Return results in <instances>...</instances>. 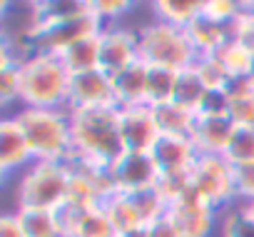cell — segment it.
<instances>
[{"mask_svg": "<svg viewBox=\"0 0 254 237\" xmlns=\"http://www.w3.org/2000/svg\"><path fill=\"white\" fill-rule=\"evenodd\" d=\"M33 13V25L25 33V48L33 53L60 55L65 48L100 35L102 23L90 10V3H40Z\"/></svg>", "mask_w": 254, "mask_h": 237, "instance_id": "6da1fadb", "label": "cell"}, {"mask_svg": "<svg viewBox=\"0 0 254 237\" xmlns=\"http://www.w3.org/2000/svg\"><path fill=\"white\" fill-rule=\"evenodd\" d=\"M70 123H72L70 160H80L95 167H112L125 155L117 107L70 110Z\"/></svg>", "mask_w": 254, "mask_h": 237, "instance_id": "7a4b0ae2", "label": "cell"}, {"mask_svg": "<svg viewBox=\"0 0 254 237\" xmlns=\"http://www.w3.org/2000/svg\"><path fill=\"white\" fill-rule=\"evenodd\" d=\"M15 123L20 125L35 162H67L72 155L70 110L20 107Z\"/></svg>", "mask_w": 254, "mask_h": 237, "instance_id": "3957f363", "label": "cell"}, {"mask_svg": "<svg viewBox=\"0 0 254 237\" xmlns=\"http://www.w3.org/2000/svg\"><path fill=\"white\" fill-rule=\"evenodd\" d=\"M23 75V107H50L67 110L70 92V70L53 53H33L20 60Z\"/></svg>", "mask_w": 254, "mask_h": 237, "instance_id": "277c9868", "label": "cell"}, {"mask_svg": "<svg viewBox=\"0 0 254 237\" xmlns=\"http://www.w3.org/2000/svg\"><path fill=\"white\" fill-rule=\"evenodd\" d=\"M67 162H33L18 182V210H60L70 195Z\"/></svg>", "mask_w": 254, "mask_h": 237, "instance_id": "5b68a950", "label": "cell"}, {"mask_svg": "<svg viewBox=\"0 0 254 237\" xmlns=\"http://www.w3.org/2000/svg\"><path fill=\"white\" fill-rule=\"evenodd\" d=\"M140 60L145 65L170 68V70H187L197 60V50L187 35L185 28L167 25L162 20H155L145 25L140 33Z\"/></svg>", "mask_w": 254, "mask_h": 237, "instance_id": "8992f818", "label": "cell"}, {"mask_svg": "<svg viewBox=\"0 0 254 237\" xmlns=\"http://www.w3.org/2000/svg\"><path fill=\"white\" fill-rule=\"evenodd\" d=\"M190 185L214 210L237 200L234 167L224 160V155H199L190 172Z\"/></svg>", "mask_w": 254, "mask_h": 237, "instance_id": "52a82bcc", "label": "cell"}, {"mask_svg": "<svg viewBox=\"0 0 254 237\" xmlns=\"http://www.w3.org/2000/svg\"><path fill=\"white\" fill-rule=\"evenodd\" d=\"M105 107H117L112 75L97 68L70 78L67 110H105Z\"/></svg>", "mask_w": 254, "mask_h": 237, "instance_id": "ba28073f", "label": "cell"}, {"mask_svg": "<svg viewBox=\"0 0 254 237\" xmlns=\"http://www.w3.org/2000/svg\"><path fill=\"white\" fill-rule=\"evenodd\" d=\"M140 63V38L132 30L105 25L100 33V70L117 75Z\"/></svg>", "mask_w": 254, "mask_h": 237, "instance_id": "9c48e42d", "label": "cell"}, {"mask_svg": "<svg viewBox=\"0 0 254 237\" xmlns=\"http://www.w3.org/2000/svg\"><path fill=\"white\" fill-rule=\"evenodd\" d=\"M110 177L115 192H137L147 187H157L160 172L150 158V153H125L112 167Z\"/></svg>", "mask_w": 254, "mask_h": 237, "instance_id": "30bf717a", "label": "cell"}, {"mask_svg": "<svg viewBox=\"0 0 254 237\" xmlns=\"http://www.w3.org/2000/svg\"><path fill=\"white\" fill-rule=\"evenodd\" d=\"M120 135H122L125 153H150L160 138L152 107L150 105L122 107L120 110Z\"/></svg>", "mask_w": 254, "mask_h": 237, "instance_id": "8fae6325", "label": "cell"}, {"mask_svg": "<svg viewBox=\"0 0 254 237\" xmlns=\"http://www.w3.org/2000/svg\"><path fill=\"white\" fill-rule=\"evenodd\" d=\"M150 158L160 172V177H177V175H190L199 153L190 138H167L160 135L157 143L150 150Z\"/></svg>", "mask_w": 254, "mask_h": 237, "instance_id": "7c38bea8", "label": "cell"}, {"mask_svg": "<svg viewBox=\"0 0 254 237\" xmlns=\"http://www.w3.org/2000/svg\"><path fill=\"white\" fill-rule=\"evenodd\" d=\"M170 217L180 227L182 237H209L214 227V207H209L190 185V190L170 205Z\"/></svg>", "mask_w": 254, "mask_h": 237, "instance_id": "4fadbf2b", "label": "cell"}, {"mask_svg": "<svg viewBox=\"0 0 254 237\" xmlns=\"http://www.w3.org/2000/svg\"><path fill=\"white\" fill-rule=\"evenodd\" d=\"M234 128L237 125L229 115H197L190 140L194 143L199 155H224Z\"/></svg>", "mask_w": 254, "mask_h": 237, "instance_id": "5bb4252c", "label": "cell"}, {"mask_svg": "<svg viewBox=\"0 0 254 237\" xmlns=\"http://www.w3.org/2000/svg\"><path fill=\"white\" fill-rule=\"evenodd\" d=\"M33 162L35 160L20 125L15 123V117H5L0 123V170L10 175L15 170H28Z\"/></svg>", "mask_w": 254, "mask_h": 237, "instance_id": "9a60e30c", "label": "cell"}, {"mask_svg": "<svg viewBox=\"0 0 254 237\" xmlns=\"http://www.w3.org/2000/svg\"><path fill=\"white\" fill-rule=\"evenodd\" d=\"M187 35L199 55H217L229 40H234V25L229 23H219L214 18H209L207 13H202L190 28Z\"/></svg>", "mask_w": 254, "mask_h": 237, "instance_id": "2e32d148", "label": "cell"}, {"mask_svg": "<svg viewBox=\"0 0 254 237\" xmlns=\"http://www.w3.org/2000/svg\"><path fill=\"white\" fill-rule=\"evenodd\" d=\"M112 85H115L117 110L147 105V65L142 60L117 75H112Z\"/></svg>", "mask_w": 254, "mask_h": 237, "instance_id": "e0dca14e", "label": "cell"}, {"mask_svg": "<svg viewBox=\"0 0 254 237\" xmlns=\"http://www.w3.org/2000/svg\"><path fill=\"white\" fill-rule=\"evenodd\" d=\"M155 115V125L160 130V135L167 138H192L194 123H197V112L177 105V102H165L152 107Z\"/></svg>", "mask_w": 254, "mask_h": 237, "instance_id": "ac0fdd59", "label": "cell"}, {"mask_svg": "<svg viewBox=\"0 0 254 237\" xmlns=\"http://www.w3.org/2000/svg\"><path fill=\"white\" fill-rule=\"evenodd\" d=\"M202 13H204V0H160V3H155L157 20L175 28H185V30Z\"/></svg>", "mask_w": 254, "mask_h": 237, "instance_id": "d6986e66", "label": "cell"}, {"mask_svg": "<svg viewBox=\"0 0 254 237\" xmlns=\"http://www.w3.org/2000/svg\"><path fill=\"white\" fill-rule=\"evenodd\" d=\"M63 65L70 70V75L77 73H87V70H97L100 68V35L85 38L70 48H65L60 55Z\"/></svg>", "mask_w": 254, "mask_h": 237, "instance_id": "ffe728a7", "label": "cell"}, {"mask_svg": "<svg viewBox=\"0 0 254 237\" xmlns=\"http://www.w3.org/2000/svg\"><path fill=\"white\" fill-rule=\"evenodd\" d=\"M177 70L147 65V105L157 107L175 100V85H177Z\"/></svg>", "mask_w": 254, "mask_h": 237, "instance_id": "44dd1931", "label": "cell"}, {"mask_svg": "<svg viewBox=\"0 0 254 237\" xmlns=\"http://www.w3.org/2000/svg\"><path fill=\"white\" fill-rule=\"evenodd\" d=\"M207 85L199 80V75L194 73V68H187V70H180L177 75V85H175V100L177 105L192 110V112H199L204 97H207Z\"/></svg>", "mask_w": 254, "mask_h": 237, "instance_id": "7402d4cb", "label": "cell"}, {"mask_svg": "<svg viewBox=\"0 0 254 237\" xmlns=\"http://www.w3.org/2000/svg\"><path fill=\"white\" fill-rule=\"evenodd\" d=\"M102 207H105V212H107V217H110V222L115 225V230H117L120 237L130 235V232H137V230H145L142 222H140V217L135 215L130 200H127V195L115 192Z\"/></svg>", "mask_w": 254, "mask_h": 237, "instance_id": "603a6c76", "label": "cell"}, {"mask_svg": "<svg viewBox=\"0 0 254 237\" xmlns=\"http://www.w3.org/2000/svg\"><path fill=\"white\" fill-rule=\"evenodd\" d=\"M25 237H63L58 215L53 210H18Z\"/></svg>", "mask_w": 254, "mask_h": 237, "instance_id": "cb8c5ba5", "label": "cell"}, {"mask_svg": "<svg viewBox=\"0 0 254 237\" xmlns=\"http://www.w3.org/2000/svg\"><path fill=\"white\" fill-rule=\"evenodd\" d=\"M224 160L232 167L254 162V130L252 128H234L232 140L224 150Z\"/></svg>", "mask_w": 254, "mask_h": 237, "instance_id": "d4e9b609", "label": "cell"}, {"mask_svg": "<svg viewBox=\"0 0 254 237\" xmlns=\"http://www.w3.org/2000/svg\"><path fill=\"white\" fill-rule=\"evenodd\" d=\"M192 68H194V73L199 75V80L207 85V90H224V85H227L229 78H232L217 55H199Z\"/></svg>", "mask_w": 254, "mask_h": 237, "instance_id": "484cf974", "label": "cell"}, {"mask_svg": "<svg viewBox=\"0 0 254 237\" xmlns=\"http://www.w3.org/2000/svg\"><path fill=\"white\" fill-rule=\"evenodd\" d=\"M217 58L222 60V65L227 68V73H229L232 78H237V75H249L252 68H254V55H252L247 48H242L237 40H229V43L217 53Z\"/></svg>", "mask_w": 254, "mask_h": 237, "instance_id": "4316f807", "label": "cell"}, {"mask_svg": "<svg viewBox=\"0 0 254 237\" xmlns=\"http://www.w3.org/2000/svg\"><path fill=\"white\" fill-rule=\"evenodd\" d=\"M222 237H254V217L249 215L244 205H239V210L224 217Z\"/></svg>", "mask_w": 254, "mask_h": 237, "instance_id": "83f0119b", "label": "cell"}, {"mask_svg": "<svg viewBox=\"0 0 254 237\" xmlns=\"http://www.w3.org/2000/svg\"><path fill=\"white\" fill-rule=\"evenodd\" d=\"M20 92H23V75H20V63L0 68V97L3 102H20Z\"/></svg>", "mask_w": 254, "mask_h": 237, "instance_id": "f1b7e54d", "label": "cell"}, {"mask_svg": "<svg viewBox=\"0 0 254 237\" xmlns=\"http://www.w3.org/2000/svg\"><path fill=\"white\" fill-rule=\"evenodd\" d=\"M247 3H234V0H204V13L219 23H229L234 25L237 18L242 15Z\"/></svg>", "mask_w": 254, "mask_h": 237, "instance_id": "f546056e", "label": "cell"}, {"mask_svg": "<svg viewBox=\"0 0 254 237\" xmlns=\"http://www.w3.org/2000/svg\"><path fill=\"white\" fill-rule=\"evenodd\" d=\"M234 40L254 55V3H247L234 23Z\"/></svg>", "mask_w": 254, "mask_h": 237, "instance_id": "4dcf8cb0", "label": "cell"}, {"mask_svg": "<svg viewBox=\"0 0 254 237\" xmlns=\"http://www.w3.org/2000/svg\"><path fill=\"white\" fill-rule=\"evenodd\" d=\"M234 192L244 205L254 202V162L234 167Z\"/></svg>", "mask_w": 254, "mask_h": 237, "instance_id": "1f68e13d", "label": "cell"}, {"mask_svg": "<svg viewBox=\"0 0 254 237\" xmlns=\"http://www.w3.org/2000/svg\"><path fill=\"white\" fill-rule=\"evenodd\" d=\"M229 117L237 128H254V92L232 100Z\"/></svg>", "mask_w": 254, "mask_h": 237, "instance_id": "d6a6232c", "label": "cell"}, {"mask_svg": "<svg viewBox=\"0 0 254 237\" xmlns=\"http://www.w3.org/2000/svg\"><path fill=\"white\" fill-rule=\"evenodd\" d=\"M90 10L97 15V20L102 25H110L112 20L122 18L130 10V3L127 0H100V3H90Z\"/></svg>", "mask_w": 254, "mask_h": 237, "instance_id": "836d02e7", "label": "cell"}, {"mask_svg": "<svg viewBox=\"0 0 254 237\" xmlns=\"http://www.w3.org/2000/svg\"><path fill=\"white\" fill-rule=\"evenodd\" d=\"M229 95L224 90H209L197 115H229Z\"/></svg>", "mask_w": 254, "mask_h": 237, "instance_id": "e575fe53", "label": "cell"}, {"mask_svg": "<svg viewBox=\"0 0 254 237\" xmlns=\"http://www.w3.org/2000/svg\"><path fill=\"white\" fill-rule=\"evenodd\" d=\"M145 235H147V237H182V232H180V227L175 225V220L170 217V212L162 215L160 220H155L152 225H147V227H145Z\"/></svg>", "mask_w": 254, "mask_h": 237, "instance_id": "d590c367", "label": "cell"}, {"mask_svg": "<svg viewBox=\"0 0 254 237\" xmlns=\"http://www.w3.org/2000/svg\"><path fill=\"white\" fill-rule=\"evenodd\" d=\"M0 237H25V230L18 220V212H5L0 217Z\"/></svg>", "mask_w": 254, "mask_h": 237, "instance_id": "8d00e7d4", "label": "cell"}, {"mask_svg": "<svg viewBox=\"0 0 254 237\" xmlns=\"http://www.w3.org/2000/svg\"><path fill=\"white\" fill-rule=\"evenodd\" d=\"M244 207H247V210H249V215L254 217V202H249V205H244Z\"/></svg>", "mask_w": 254, "mask_h": 237, "instance_id": "74e56055", "label": "cell"}, {"mask_svg": "<svg viewBox=\"0 0 254 237\" xmlns=\"http://www.w3.org/2000/svg\"><path fill=\"white\" fill-rule=\"evenodd\" d=\"M249 80H252V85H254V68H252V73H249Z\"/></svg>", "mask_w": 254, "mask_h": 237, "instance_id": "f35d334b", "label": "cell"}, {"mask_svg": "<svg viewBox=\"0 0 254 237\" xmlns=\"http://www.w3.org/2000/svg\"><path fill=\"white\" fill-rule=\"evenodd\" d=\"M252 130H254V128H252Z\"/></svg>", "mask_w": 254, "mask_h": 237, "instance_id": "ab89813d", "label": "cell"}]
</instances>
